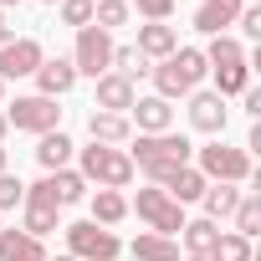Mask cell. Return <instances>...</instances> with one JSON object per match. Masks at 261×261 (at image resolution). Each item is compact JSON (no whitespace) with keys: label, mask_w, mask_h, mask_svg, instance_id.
Wrapping results in <instances>:
<instances>
[{"label":"cell","mask_w":261,"mask_h":261,"mask_svg":"<svg viewBox=\"0 0 261 261\" xmlns=\"http://www.w3.org/2000/svg\"><path fill=\"white\" fill-rule=\"evenodd\" d=\"M139 220L154 230V236H174V230H185V205H174L159 185H149V190H139Z\"/></svg>","instance_id":"8"},{"label":"cell","mask_w":261,"mask_h":261,"mask_svg":"<svg viewBox=\"0 0 261 261\" xmlns=\"http://www.w3.org/2000/svg\"><path fill=\"white\" fill-rule=\"evenodd\" d=\"M236 26H241L251 41H261V6H246V11L236 16Z\"/></svg>","instance_id":"35"},{"label":"cell","mask_w":261,"mask_h":261,"mask_svg":"<svg viewBox=\"0 0 261 261\" xmlns=\"http://www.w3.org/2000/svg\"><path fill=\"white\" fill-rule=\"evenodd\" d=\"M41 6H62V0H41Z\"/></svg>","instance_id":"43"},{"label":"cell","mask_w":261,"mask_h":261,"mask_svg":"<svg viewBox=\"0 0 261 261\" xmlns=\"http://www.w3.org/2000/svg\"><path fill=\"white\" fill-rule=\"evenodd\" d=\"M205 67L215 72V67H251V62H246V46H241L236 36H210V46H205Z\"/></svg>","instance_id":"20"},{"label":"cell","mask_w":261,"mask_h":261,"mask_svg":"<svg viewBox=\"0 0 261 261\" xmlns=\"http://www.w3.org/2000/svg\"><path fill=\"white\" fill-rule=\"evenodd\" d=\"M6 113V123L11 128H21V134H51V128L62 123V108H57V97H41V92H31V97H16V102H6L0 108Z\"/></svg>","instance_id":"6"},{"label":"cell","mask_w":261,"mask_h":261,"mask_svg":"<svg viewBox=\"0 0 261 261\" xmlns=\"http://www.w3.org/2000/svg\"><path fill=\"white\" fill-rule=\"evenodd\" d=\"M123 215H128L123 190H97V195H92V220H97V225H108V230H113Z\"/></svg>","instance_id":"23"},{"label":"cell","mask_w":261,"mask_h":261,"mask_svg":"<svg viewBox=\"0 0 261 261\" xmlns=\"http://www.w3.org/2000/svg\"><path fill=\"white\" fill-rule=\"evenodd\" d=\"M36 87H41V97H62V92H72V87H77V67H72V57H51V62H41V67H36Z\"/></svg>","instance_id":"16"},{"label":"cell","mask_w":261,"mask_h":261,"mask_svg":"<svg viewBox=\"0 0 261 261\" xmlns=\"http://www.w3.org/2000/svg\"><path fill=\"white\" fill-rule=\"evenodd\" d=\"M205 185H210V179H205L195 164H185V169H169V174L159 179V190H164L174 205H190V200H200V195H205Z\"/></svg>","instance_id":"17"},{"label":"cell","mask_w":261,"mask_h":261,"mask_svg":"<svg viewBox=\"0 0 261 261\" xmlns=\"http://www.w3.org/2000/svg\"><path fill=\"white\" fill-rule=\"evenodd\" d=\"M108 62H113V31H102V26H82L77 31V46H72V67H77V77H102L108 72Z\"/></svg>","instance_id":"7"},{"label":"cell","mask_w":261,"mask_h":261,"mask_svg":"<svg viewBox=\"0 0 261 261\" xmlns=\"http://www.w3.org/2000/svg\"><path fill=\"white\" fill-rule=\"evenodd\" d=\"M139 51H144V62H164L179 51V31L169 21H149V26H139Z\"/></svg>","instance_id":"13"},{"label":"cell","mask_w":261,"mask_h":261,"mask_svg":"<svg viewBox=\"0 0 261 261\" xmlns=\"http://www.w3.org/2000/svg\"><path fill=\"white\" fill-rule=\"evenodd\" d=\"M190 154H195V144L185 139V134H139V144L128 149V159H134V169H144L154 185L169 174V169H185L190 164Z\"/></svg>","instance_id":"1"},{"label":"cell","mask_w":261,"mask_h":261,"mask_svg":"<svg viewBox=\"0 0 261 261\" xmlns=\"http://www.w3.org/2000/svg\"><path fill=\"white\" fill-rule=\"evenodd\" d=\"M134 261H179V246L169 241V236H139L134 241Z\"/></svg>","instance_id":"25"},{"label":"cell","mask_w":261,"mask_h":261,"mask_svg":"<svg viewBox=\"0 0 261 261\" xmlns=\"http://www.w3.org/2000/svg\"><path fill=\"white\" fill-rule=\"evenodd\" d=\"M72 154H77V144L62 134V128H51V134H41V144H36V164L46 169V174H57V169H67L72 164Z\"/></svg>","instance_id":"18"},{"label":"cell","mask_w":261,"mask_h":261,"mask_svg":"<svg viewBox=\"0 0 261 261\" xmlns=\"http://www.w3.org/2000/svg\"><path fill=\"white\" fill-rule=\"evenodd\" d=\"M6 6H21V0H0V11H6Z\"/></svg>","instance_id":"40"},{"label":"cell","mask_w":261,"mask_h":261,"mask_svg":"<svg viewBox=\"0 0 261 261\" xmlns=\"http://www.w3.org/2000/svg\"><path fill=\"white\" fill-rule=\"evenodd\" d=\"M185 261H205V256H185Z\"/></svg>","instance_id":"44"},{"label":"cell","mask_w":261,"mask_h":261,"mask_svg":"<svg viewBox=\"0 0 261 261\" xmlns=\"http://www.w3.org/2000/svg\"><path fill=\"white\" fill-rule=\"evenodd\" d=\"M11 41V26H6V11H0V46H6Z\"/></svg>","instance_id":"37"},{"label":"cell","mask_w":261,"mask_h":261,"mask_svg":"<svg viewBox=\"0 0 261 261\" xmlns=\"http://www.w3.org/2000/svg\"><path fill=\"white\" fill-rule=\"evenodd\" d=\"M128 123H139V134H169L174 108H169L164 97H134V108H128Z\"/></svg>","instance_id":"14"},{"label":"cell","mask_w":261,"mask_h":261,"mask_svg":"<svg viewBox=\"0 0 261 261\" xmlns=\"http://www.w3.org/2000/svg\"><path fill=\"white\" fill-rule=\"evenodd\" d=\"M57 11H62V21H67V26H77V31H82V26H92V0H62Z\"/></svg>","instance_id":"32"},{"label":"cell","mask_w":261,"mask_h":261,"mask_svg":"<svg viewBox=\"0 0 261 261\" xmlns=\"http://www.w3.org/2000/svg\"><path fill=\"white\" fill-rule=\"evenodd\" d=\"M87 185H97V190H128L134 185V159H128V149H108V144H92V149H82V169H77Z\"/></svg>","instance_id":"3"},{"label":"cell","mask_w":261,"mask_h":261,"mask_svg":"<svg viewBox=\"0 0 261 261\" xmlns=\"http://www.w3.org/2000/svg\"><path fill=\"white\" fill-rule=\"evenodd\" d=\"M241 11H246V0H200L195 31H205V36H225V26H236Z\"/></svg>","instance_id":"11"},{"label":"cell","mask_w":261,"mask_h":261,"mask_svg":"<svg viewBox=\"0 0 261 261\" xmlns=\"http://www.w3.org/2000/svg\"><path fill=\"white\" fill-rule=\"evenodd\" d=\"M46 179H51V195H57L62 210L77 205V200H87V179H82L77 169H57V174H46Z\"/></svg>","instance_id":"22"},{"label":"cell","mask_w":261,"mask_h":261,"mask_svg":"<svg viewBox=\"0 0 261 261\" xmlns=\"http://www.w3.org/2000/svg\"><path fill=\"white\" fill-rule=\"evenodd\" d=\"M46 261H77V256H46Z\"/></svg>","instance_id":"39"},{"label":"cell","mask_w":261,"mask_h":261,"mask_svg":"<svg viewBox=\"0 0 261 261\" xmlns=\"http://www.w3.org/2000/svg\"><path fill=\"white\" fill-rule=\"evenodd\" d=\"M225 97L220 92H190V123L200 128V134H210V139H220L225 134Z\"/></svg>","instance_id":"10"},{"label":"cell","mask_w":261,"mask_h":261,"mask_svg":"<svg viewBox=\"0 0 261 261\" xmlns=\"http://www.w3.org/2000/svg\"><path fill=\"white\" fill-rule=\"evenodd\" d=\"M128 11H139V16H149V21H169L174 0H128Z\"/></svg>","instance_id":"34"},{"label":"cell","mask_w":261,"mask_h":261,"mask_svg":"<svg viewBox=\"0 0 261 261\" xmlns=\"http://www.w3.org/2000/svg\"><path fill=\"white\" fill-rule=\"evenodd\" d=\"M6 134H11V123H6V113H0V144H6Z\"/></svg>","instance_id":"38"},{"label":"cell","mask_w":261,"mask_h":261,"mask_svg":"<svg viewBox=\"0 0 261 261\" xmlns=\"http://www.w3.org/2000/svg\"><path fill=\"white\" fill-rule=\"evenodd\" d=\"M0 261H46V246L26 230H0Z\"/></svg>","instance_id":"19"},{"label":"cell","mask_w":261,"mask_h":261,"mask_svg":"<svg viewBox=\"0 0 261 261\" xmlns=\"http://www.w3.org/2000/svg\"><path fill=\"white\" fill-rule=\"evenodd\" d=\"M210 261H251V241H246V236H236V230H220V236H215Z\"/></svg>","instance_id":"29"},{"label":"cell","mask_w":261,"mask_h":261,"mask_svg":"<svg viewBox=\"0 0 261 261\" xmlns=\"http://www.w3.org/2000/svg\"><path fill=\"white\" fill-rule=\"evenodd\" d=\"M21 200H26V185L16 174H0V210H16Z\"/></svg>","instance_id":"33"},{"label":"cell","mask_w":261,"mask_h":261,"mask_svg":"<svg viewBox=\"0 0 261 261\" xmlns=\"http://www.w3.org/2000/svg\"><path fill=\"white\" fill-rule=\"evenodd\" d=\"M108 72H118V77H144L149 72V62H144V51L139 46H113V62H108Z\"/></svg>","instance_id":"27"},{"label":"cell","mask_w":261,"mask_h":261,"mask_svg":"<svg viewBox=\"0 0 261 261\" xmlns=\"http://www.w3.org/2000/svg\"><path fill=\"white\" fill-rule=\"evenodd\" d=\"M251 87V67H215V92L220 97H236Z\"/></svg>","instance_id":"31"},{"label":"cell","mask_w":261,"mask_h":261,"mask_svg":"<svg viewBox=\"0 0 261 261\" xmlns=\"http://www.w3.org/2000/svg\"><path fill=\"white\" fill-rule=\"evenodd\" d=\"M87 134H92V144L118 149V144H128V139H134V123H128V113H97V108H92Z\"/></svg>","instance_id":"15"},{"label":"cell","mask_w":261,"mask_h":261,"mask_svg":"<svg viewBox=\"0 0 261 261\" xmlns=\"http://www.w3.org/2000/svg\"><path fill=\"white\" fill-rule=\"evenodd\" d=\"M179 236H185L190 256H205V261H210V251H215V236H220V230H215V220H185V230H179Z\"/></svg>","instance_id":"24"},{"label":"cell","mask_w":261,"mask_h":261,"mask_svg":"<svg viewBox=\"0 0 261 261\" xmlns=\"http://www.w3.org/2000/svg\"><path fill=\"white\" fill-rule=\"evenodd\" d=\"M57 215H62V210H51V205H26L21 230H26V236H36V241H46V236L57 230Z\"/></svg>","instance_id":"28"},{"label":"cell","mask_w":261,"mask_h":261,"mask_svg":"<svg viewBox=\"0 0 261 261\" xmlns=\"http://www.w3.org/2000/svg\"><path fill=\"white\" fill-rule=\"evenodd\" d=\"M134 82H128V77H118V72H102L97 77V97H92V108L97 113H128V108H134Z\"/></svg>","instance_id":"12"},{"label":"cell","mask_w":261,"mask_h":261,"mask_svg":"<svg viewBox=\"0 0 261 261\" xmlns=\"http://www.w3.org/2000/svg\"><path fill=\"white\" fill-rule=\"evenodd\" d=\"M195 169H200L205 179H215V185H241V179H251V154L215 139V144L195 149Z\"/></svg>","instance_id":"4"},{"label":"cell","mask_w":261,"mask_h":261,"mask_svg":"<svg viewBox=\"0 0 261 261\" xmlns=\"http://www.w3.org/2000/svg\"><path fill=\"white\" fill-rule=\"evenodd\" d=\"M62 236H67V256H77V261H118V251H123V241L97 220L62 225Z\"/></svg>","instance_id":"5"},{"label":"cell","mask_w":261,"mask_h":261,"mask_svg":"<svg viewBox=\"0 0 261 261\" xmlns=\"http://www.w3.org/2000/svg\"><path fill=\"white\" fill-rule=\"evenodd\" d=\"M205 220H230L236 215V205H241V190L236 185H205Z\"/></svg>","instance_id":"21"},{"label":"cell","mask_w":261,"mask_h":261,"mask_svg":"<svg viewBox=\"0 0 261 261\" xmlns=\"http://www.w3.org/2000/svg\"><path fill=\"white\" fill-rule=\"evenodd\" d=\"M0 174H6V149H0Z\"/></svg>","instance_id":"41"},{"label":"cell","mask_w":261,"mask_h":261,"mask_svg":"<svg viewBox=\"0 0 261 261\" xmlns=\"http://www.w3.org/2000/svg\"><path fill=\"white\" fill-rule=\"evenodd\" d=\"M149 72H154V87H159L154 97L174 102V97H190L210 67H205V51H195V46H179L174 57H164V62H159V67H149Z\"/></svg>","instance_id":"2"},{"label":"cell","mask_w":261,"mask_h":261,"mask_svg":"<svg viewBox=\"0 0 261 261\" xmlns=\"http://www.w3.org/2000/svg\"><path fill=\"white\" fill-rule=\"evenodd\" d=\"M261 230V195H241V205H236V236H256Z\"/></svg>","instance_id":"30"},{"label":"cell","mask_w":261,"mask_h":261,"mask_svg":"<svg viewBox=\"0 0 261 261\" xmlns=\"http://www.w3.org/2000/svg\"><path fill=\"white\" fill-rule=\"evenodd\" d=\"M46 62L41 41L36 36H16L0 46V82H11V77H36V67Z\"/></svg>","instance_id":"9"},{"label":"cell","mask_w":261,"mask_h":261,"mask_svg":"<svg viewBox=\"0 0 261 261\" xmlns=\"http://www.w3.org/2000/svg\"><path fill=\"white\" fill-rule=\"evenodd\" d=\"M246 113H251V118H261V92H256V87H246Z\"/></svg>","instance_id":"36"},{"label":"cell","mask_w":261,"mask_h":261,"mask_svg":"<svg viewBox=\"0 0 261 261\" xmlns=\"http://www.w3.org/2000/svg\"><path fill=\"white\" fill-rule=\"evenodd\" d=\"M0 108H6V82H0Z\"/></svg>","instance_id":"42"},{"label":"cell","mask_w":261,"mask_h":261,"mask_svg":"<svg viewBox=\"0 0 261 261\" xmlns=\"http://www.w3.org/2000/svg\"><path fill=\"white\" fill-rule=\"evenodd\" d=\"M128 0H92V26H102V31H118V26H128Z\"/></svg>","instance_id":"26"}]
</instances>
